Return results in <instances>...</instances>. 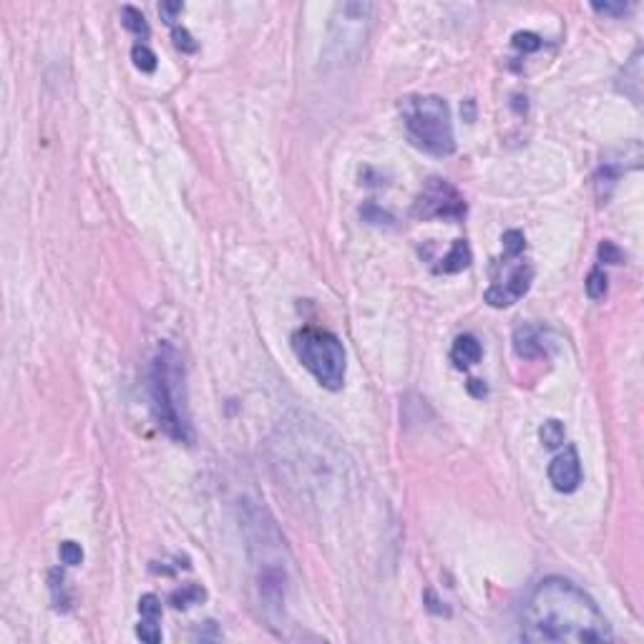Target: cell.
Instances as JSON below:
<instances>
[{
  "mask_svg": "<svg viewBox=\"0 0 644 644\" xmlns=\"http://www.w3.org/2000/svg\"><path fill=\"white\" fill-rule=\"evenodd\" d=\"M370 3H338L330 18V43L328 53L335 63L355 61L370 28Z\"/></svg>",
  "mask_w": 644,
  "mask_h": 644,
  "instance_id": "cell-6",
  "label": "cell"
},
{
  "mask_svg": "<svg viewBox=\"0 0 644 644\" xmlns=\"http://www.w3.org/2000/svg\"><path fill=\"white\" fill-rule=\"evenodd\" d=\"M171 38H174V45L179 48L181 53H194V51H197V40L192 38V33H189L187 28H179V25H174V28H171Z\"/></svg>",
  "mask_w": 644,
  "mask_h": 644,
  "instance_id": "cell-24",
  "label": "cell"
},
{
  "mask_svg": "<svg viewBox=\"0 0 644 644\" xmlns=\"http://www.w3.org/2000/svg\"><path fill=\"white\" fill-rule=\"evenodd\" d=\"M521 639L544 644L611 642L614 634L584 589L561 577L541 579L531 589L521 614Z\"/></svg>",
  "mask_w": 644,
  "mask_h": 644,
  "instance_id": "cell-1",
  "label": "cell"
},
{
  "mask_svg": "<svg viewBox=\"0 0 644 644\" xmlns=\"http://www.w3.org/2000/svg\"><path fill=\"white\" fill-rule=\"evenodd\" d=\"M406 134L413 144L433 156H451L456 151L451 111L441 96H408L401 101Z\"/></svg>",
  "mask_w": 644,
  "mask_h": 644,
  "instance_id": "cell-4",
  "label": "cell"
},
{
  "mask_svg": "<svg viewBox=\"0 0 644 644\" xmlns=\"http://www.w3.org/2000/svg\"><path fill=\"white\" fill-rule=\"evenodd\" d=\"M48 589H51L56 609L66 611L68 604H71V594H68V579L61 569H51V574H48Z\"/></svg>",
  "mask_w": 644,
  "mask_h": 644,
  "instance_id": "cell-14",
  "label": "cell"
},
{
  "mask_svg": "<svg viewBox=\"0 0 644 644\" xmlns=\"http://www.w3.org/2000/svg\"><path fill=\"white\" fill-rule=\"evenodd\" d=\"M471 265V247L464 239H456L453 247L448 249V255L441 260V265L435 267V272H443V275H456V272H464Z\"/></svg>",
  "mask_w": 644,
  "mask_h": 644,
  "instance_id": "cell-12",
  "label": "cell"
},
{
  "mask_svg": "<svg viewBox=\"0 0 644 644\" xmlns=\"http://www.w3.org/2000/svg\"><path fill=\"white\" fill-rule=\"evenodd\" d=\"M413 214L418 219H464L466 217V202L458 194L453 184L446 179H428L423 192L418 194L413 204Z\"/></svg>",
  "mask_w": 644,
  "mask_h": 644,
  "instance_id": "cell-7",
  "label": "cell"
},
{
  "mask_svg": "<svg viewBox=\"0 0 644 644\" xmlns=\"http://www.w3.org/2000/svg\"><path fill=\"white\" fill-rule=\"evenodd\" d=\"M159 619H146V616H142V622H139V627H136V634L142 637V642L146 644H156L161 642V629H159Z\"/></svg>",
  "mask_w": 644,
  "mask_h": 644,
  "instance_id": "cell-20",
  "label": "cell"
},
{
  "mask_svg": "<svg viewBox=\"0 0 644 644\" xmlns=\"http://www.w3.org/2000/svg\"><path fill=\"white\" fill-rule=\"evenodd\" d=\"M534 282V267L529 262H521L519 267L511 270V275L506 277L503 284H493L491 289L486 292V302L491 307H509L514 305L516 300H521L529 287Z\"/></svg>",
  "mask_w": 644,
  "mask_h": 644,
  "instance_id": "cell-8",
  "label": "cell"
},
{
  "mask_svg": "<svg viewBox=\"0 0 644 644\" xmlns=\"http://www.w3.org/2000/svg\"><path fill=\"white\" fill-rule=\"evenodd\" d=\"M222 637V632L217 629V624L214 622H204L202 627L197 629V634H194V639H219Z\"/></svg>",
  "mask_w": 644,
  "mask_h": 644,
  "instance_id": "cell-29",
  "label": "cell"
},
{
  "mask_svg": "<svg viewBox=\"0 0 644 644\" xmlns=\"http://www.w3.org/2000/svg\"><path fill=\"white\" fill-rule=\"evenodd\" d=\"M139 614L146 616V619H159L161 616V602H159L156 594H144L139 599Z\"/></svg>",
  "mask_w": 644,
  "mask_h": 644,
  "instance_id": "cell-23",
  "label": "cell"
},
{
  "mask_svg": "<svg viewBox=\"0 0 644 644\" xmlns=\"http://www.w3.org/2000/svg\"><path fill=\"white\" fill-rule=\"evenodd\" d=\"M181 11H184L181 3H161V6H159V13H161V18H164L169 25H174L176 16H181Z\"/></svg>",
  "mask_w": 644,
  "mask_h": 644,
  "instance_id": "cell-28",
  "label": "cell"
},
{
  "mask_svg": "<svg viewBox=\"0 0 644 644\" xmlns=\"http://www.w3.org/2000/svg\"><path fill=\"white\" fill-rule=\"evenodd\" d=\"M514 45L524 53H534L541 48V38L531 30H519V33H514Z\"/></svg>",
  "mask_w": 644,
  "mask_h": 644,
  "instance_id": "cell-22",
  "label": "cell"
},
{
  "mask_svg": "<svg viewBox=\"0 0 644 644\" xmlns=\"http://www.w3.org/2000/svg\"><path fill=\"white\" fill-rule=\"evenodd\" d=\"M468 393H471V396H476V398H483V396L488 393V388L483 385V380L471 378V380H468Z\"/></svg>",
  "mask_w": 644,
  "mask_h": 644,
  "instance_id": "cell-30",
  "label": "cell"
},
{
  "mask_svg": "<svg viewBox=\"0 0 644 644\" xmlns=\"http://www.w3.org/2000/svg\"><path fill=\"white\" fill-rule=\"evenodd\" d=\"M58 556H61V561L66 566H79L84 561V548L76 541H63L61 548H58Z\"/></svg>",
  "mask_w": 644,
  "mask_h": 644,
  "instance_id": "cell-21",
  "label": "cell"
},
{
  "mask_svg": "<svg viewBox=\"0 0 644 644\" xmlns=\"http://www.w3.org/2000/svg\"><path fill=\"white\" fill-rule=\"evenodd\" d=\"M131 61H134V66L139 68V71L151 74L154 68H156V53H154L146 43H136L134 48H131Z\"/></svg>",
  "mask_w": 644,
  "mask_h": 644,
  "instance_id": "cell-17",
  "label": "cell"
},
{
  "mask_svg": "<svg viewBox=\"0 0 644 644\" xmlns=\"http://www.w3.org/2000/svg\"><path fill=\"white\" fill-rule=\"evenodd\" d=\"M362 219L370 222V224H393V214H388L385 209H380V207H375V204H367L365 209L360 212Z\"/></svg>",
  "mask_w": 644,
  "mask_h": 644,
  "instance_id": "cell-25",
  "label": "cell"
},
{
  "mask_svg": "<svg viewBox=\"0 0 644 644\" xmlns=\"http://www.w3.org/2000/svg\"><path fill=\"white\" fill-rule=\"evenodd\" d=\"M121 21H124V25L134 35H139V38H149V23H146V18H144L142 11H136V8H131V6H124V11H121Z\"/></svg>",
  "mask_w": 644,
  "mask_h": 644,
  "instance_id": "cell-16",
  "label": "cell"
},
{
  "mask_svg": "<svg viewBox=\"0 0 644 644\" xmlns=\"http://www.w3.org/2000/svg\"><path fill=\"white\" fill-rule=\"evenodd\" d=\"M514 350L519 357H531L544 355V345H541V335L534 325H521V328L514 330Z\"/></svg>",
  "mask_w": 644,
  "mask_h": 644,
  "instance_id": "cell-10",
  "label": "cell"
},
{
  "mask_svg": "<svg viewBox=\"0 0 644 644\" xmlns=\"http://www.w3.org/2000/svg\"><path fill=\"white\" fill-rule=\"evenodd\" d=\"M539 438H541V443L546 448H561V446H564V441H566L564 423H561V420H556V418L546 420V423L539 428Z\"/></svg>",
  "mask_w": 644,
  "mask_h": 644,
  "instance_id": "cell-15",
  "label": "cell"
},
{
  "mask_svg": "<svg viewBox=\"0 0 644 644\" xmlns=\"http://www.w3.org/2000/svg\"><path fill=\"white\" fill-rule=\"evenodd\" d=\"M149 388H151L154 415H156L159 425L164 428V433L174 438L176 443H192L194 428L192 420H189L184 365H181V357L174 350V345H159L156 355L151 360Z\"/></svg>",
  "mask_w": 644,
  "mask_h": 644,
  "instance_id": "cell-3",
  "label": "cell"
},
{
  "mask_svg": "<svg viewBox=\"0 0 644 644\" xmlns=\"http://www.w3.org/2000/svg\"><path fill=\"white\" fill-rule=\"evenodd\" d=\"M548 481L559 493H571L577 491L582 483V458H579L577 448L566 446L559 456L548 464Z\"/></svg>",
  "mask_w": 644,
  "mask_h": 644,
  "instance_id": "cell-9",
  "label": "cell"
},
{
  "mask_svg": "<svg viewBox=\"0 0 644 644\" xmlns=\"http://www.w3.org/2000/svg\"><path fill=\"white\" fill-rule=\"evenodd\" d=\"M501 242H503V252H506V257H519L526 247V239L519 229H509V232H503Z\"/></svg>",
  "mask_w": 644,
  "mask_h": 644,
  "instance_id": "cell-19",
  "label": "cell"
},
{
  "mask_svg": "<svg viewBox=\"0 0 644 644\" xmlns=\"http://www.w3.org/2000/svg\"><path fill=\"white\" fill-rule=\"evenodd\" d=\"M599 260L606 262V265H619V262L624 260V252L619 247H616L614 242H609V239H604V242L599 244Z\"/></svg>",
  "mask_w": 644,
  "mask_h": 644,
  "instance_id": "cell-26",
  "label": "cell"
},
{
  "mask_svg": "<svg viewBox=\"0 0 644 644\" xmlns=\"http://www.w3.org/2000/svg\"><path fill=\"white\" fill-rule=\"evenodd\" d=\"M242 531L247 539V551L255 566V582L260 592V602L267 616L272 611L282 614L284 592H287V546L280 534L277 524L265 509L247 501L242 509Z\"/></svg>",
  "mask_w": 644,
  "mask_h": 644,
  "instance_id": "cell-2",
  "label": "cell"
},
{
  "mask_svg": "<svg viewBox=\"0 0 644 644\" xmlns=\"http://www.w3.org/2000/svg\"><path fill=\"white\" fill-rule=\"evenodd\" d=\"M592 8L602 16H624L629 11L627 3H594Z\"/></svg>",
  "mask_w": 644,
  "mask_h": 644,
  "instance_id": "cell-27",
  "label": "cell"
},
{
  "mask_svg": "<svg viewBox=\"0 0 644 644\" xmlns=\"http://www.w3.org/2000/svg\"><path fill=\"white\" fill-rule=\"evenodd\" d=\"M292 350L297 360L315 375V380L328 390H340L345 383V347L333 333L305 328L294 333Z\"/></svg>",
  "mask_w": 644,
  "mask_h": 644,
  "instance_id": "cell-5",
  "label": "cell"
},
{
  "mask_svg": "<svg viewBox=\"0 0 644 644\" xmlns=\"http://www.w3.org/2000/svg\"><path fill=\"white\" fill-rule=\"evenodd\" d=\"M204 599H207V589L199 587V584H187V587L171 592L169 604L174 606V609H189V606H194V604H202Z\"/></svg>",
  "mask_w": 644,
  "mask_h": 644,
  "instance_id": "cell-13",
  "label": "cell"
},
{
  "mask_svg": "<svg viewBox=\"0 0 644 644\" xmlns=\"http://www.w3.org/2000/svg\"><path fill=\"white\" fill-rule=\"evenodd\" d=\"M483 350H481V343L473 335H461V338L453 343L451 350V360L456 362V367H471L481 360Z\"/></svg>",
  "mask_w": 644,
  "mask_h": 644,
  "instance_id": "cell-11",
  "label": "cell"
},
{
  "mask_svg": "<svg viewBox=\"0 0 644 644\" xmlns=\"http://www.w3.org/2000/svg\"><path fill=\"white\" fill-rule=\"evenodd\" d=\"M584 287H587V294L592 297V300H602L606 294V275H604V270L602 267H594L592 272L587 275V282H584Z\"/></svg>",
  "mask_w": 644,
  "mask_h": 644,
  "instance_id": "cell-18",
  "label": "cell"
}]
</instances>
